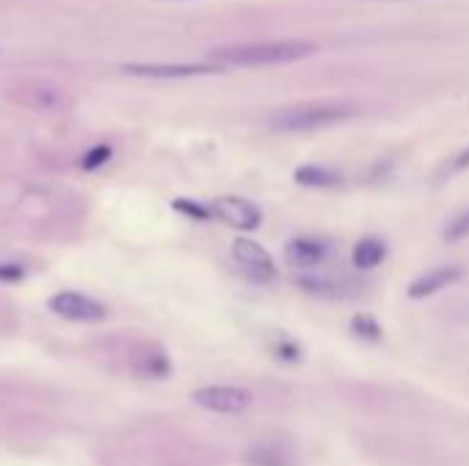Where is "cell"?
Masks as SVG:
<instances>
[{"label": "cell", "mask_w": 469, "mask_h": 466, "mask_svg": "<svg viewBox=\"0 0 469 466\" xmlns=\"http://www.w3.org/2000/svg\"><path fill=\"white\" fill-rule=\"evenodd\" d=\"M233 258L250 274V280H255L261 286L277 280V267H274L272 255L258 242H253V239H236L233 242Z\"/></svg>", "instance_id": "obj_6"}, {"label": "cell", "mask_w": 469, "mask_h": 466, "mask_svg": "<svg viewBox=\"0 0 469 466\" xmlns=\"http://www.w3.org/2000/svg\"><path fill=\"white\" fill-rule=\"evenodd\" d=\"M458 280H461V269L458 267H436L420 274L417 280H412L406 293H409V299H425V296L439 293L442 289H450Z\"/></svg>", "instance_id": "obj_10"}, {"label": "cell", "mask_w": 469, "mask_h": 466, "mask_svg": "<svg viewBox=\"0 0 469 466\" xmlns=\"http://www.w3.org/2000/svg\"><path fill=\"white\" fill-rule=\"evenodd\" d=\"M352 327H354V332H357L359 337H368V340H381V327L376 324V318H371V315H354Z\"/></svg>", "instance_id": "obj_16"}, {"label": "cell", "mask_w": 469, "mask_h": 466, "mask_svg": "<svg viewBox=\"0 0 469 466\" xmlns=\"http://www.w3.org/2000/svg\"><path fill=\"white\" fill-rule=\"evenodd\" d=\"M129 365L137 376L143 378H168L170 376V359L156 343H137L129 354Z\"/></svg>", "instance_id": "obj_9"}, {"label": "cell", "mask_w": 469, "mask_h": 466, "mask_svg": "<svg viewBox=\"0 0 469 466\" xmlns=\"http://www.w3.org/2000/svg\"><path fill=\"white\" fill-rule=\"evenodd\" d=\"M173 209L198 222H206L212 217V209H206V206H201V203H195V200H190V198H176L173 200Z\"/></svg>", "instance_id": "obj_15"}, {"label": "cell", "mask_w": 469, "mask_h": 466, "mask_svg": "<svg viewBox=\"0 0 469 466\" xmlns=\"http://www.w3.org/2000/svg\"><path fill=\"white\" fill-rule=\"evenodd\" d=\"M294 181L302 184V187H315V190H324V187H335L340 184V173L332 168H324V165H302L294 170Z\"/></svg>", "instance_id": "obj_11"}, {"label": "cell", "mask_w": 469, "mask_h": 466, "mask_svg": "<svg viewBox=\"0 0 469 466\" xmlns=\"http://www.w3.org/2000/svg\"><path fill=\"white\" fill-rule=\"evenodd\" d=\"M25 277V269L20 264H0V280H8V283H17Z\"/></svg>", "instance_id": "obj_19"}, {"label": "cell", "mask_w": 469, "mask_h": 466, "mask_svg": "<svg viewBox=\"0 0 469 466\" xmlns=\"http://www.w3.org/2000/svg\"><path fill=\"white\" fill-rule=\"evenodd\" d=\"M467 168H469V146H467V148H461L458 154H456L453 159H450V162H447L445 173H447V176H453V173H461V170H467Z\"/></svg>", "instance_id": "obj_18"}, {"label": "cell", "mask_w": 469, "mask_h": 466, "mask_svg": "<svg viewBox=\"0 0 469 466\" xmlns=\"http://www.w3.org/2000/svg\"><path fill=\"white\" fill-rule=\"evenodd\" d=\"M384 255H387V247L381 239H362L354 245V252H352V261H354V267L357 269H376L384 261Z\"/></svg>", "instance_id": "obj_12"}, {"label": "cell", "mask_w": 469, "mask_h": 466, "mask_svg": "<svg viewBox=\"0 0 469 466\" xmlns=\"http://www.w3.org/2000/svg\"><path fill=\"white\" fill-rule=\"evenodd\" d=\"M247 458L255 466H289V455L280 450V447H272V444H258L253 453H247Z\"/></svg>", "instance_id": "obj_13"}, {"label": "cell", "mask_w": 469, "mask_h": 466, "mask_svg": "<svg viewBox=\"0 0 469 466\" xmlns=\"http://www.w3.org/2000/svg\"><path fill=\"white\" fill-rule=\"evenodd\" d=\"M359 107L352 99H315V102H299L269 115V129L280 134H302L327 129L354 118Z\"/></svg>", "instance_id": "obj_1"}, {"label": "cell", "mask_w": 469, "mask_h": 466, "mask_svg": "<svg viewBox=\"0 0 469 466\" xmlns=\"http://www.w3.org/2000/svg\"><path fill=\"white\" fill-rule=\"evenodd\" d=\"M192 403L201 406L206 412H217V414H242L253 403V392L245 387H233V384H209L192 390Z\"/></svg>", "instance_id": "obj_3"}, {"label": "cell", "mask_w": 469, "mask_h": 466, "mask_svg": "<svg viewBox=\"0 0 469 466\" xmlns=\"http://www.w3.org/2000/svg\"><path fill=\"white\" fill-rule=\"evenodd\" d=\"M212 217L223 220L225 225L236 228V231H253L261 225V209L255 203L236 195H225L212 203Z\"/></svg>", "instance_id": "obj_7"}, {"label": "cell", "mask_w": 469, "mask_h": 466, "mask_svg": "<svg viewBox=\"0 0 469 466\" xmlns=\"http://www.w3.org/2000/svg\"><path fill=\"white\" fill-rule=\"evenodd\" d=\"M330 258V245L315 236H296L286 245V261L294 269H318Z\"/></svg>", "instance_id": "obj_8"}, {"label": "cell", "mask_w": 469, "mask_h": 466, "mask_svg": "<svg viewBox=\"0 0 469 466\" xmlns=\"http://www.w3.org/2000/svg\"><path fill=\"white\" fill-rule=\"evenodd\" d=\"M47 308L66 318V321H77V324H96L108 318V308L102 302H96L93 296L77 293V291H58L47 299Z\"/></svg>", "instance_id": "obj_4"}, {"label": "cell", "mask_w": 469, "mask_h": 466, "mask_svg": "<svg viewBox=\"0 0 469 466\" xmlns=\"http://www.w3.org/2000/svg\"><path fill=\"white\" fill-rule=\"evenodd\" d=\"M445 242H461V239H467L469 236V211L467 214H458L453 222H447L445 228Z\"/></svg>", "instance_id": "obj_17"}, {"label": "cell", "mask_w": 469, "mask_h": 466, "mask_svg": "<svg viewBox=\"0 0 469 466\" xmlns=\"http://www.w3.org/2000/svg\"><path fill=\"white\" fill-rule=\"evenodd\" d=\"M318 47L302 39H277V42H253V45H231L212 52L217 66H280L305 61Z\"/></svg>", "instance_id": "obj_2"}, {"label": "cell", "mask_w": 469, "mask_h": 466, "mask_svg": "<svg viewBox=\"0 0 469 466\" xmlns=\"http://www.w3.org/2000/svg\"><path fill=\"white\" fill-rule=\"evenodd\" d=\"M124 74L143 77V80H190L203 74H217V64H124Z\"/></svg>", "instance_id": "obj_5"}, {"label": "cell", "mask_w": 469, "mask_h": 466, "mask_svg": "<svg viewBox=\"0 0 469 466\" xmlns=\"http://www.w3.org/2000/svg\"><path fill=\"white\" fill-rule=\"evenodd\" d=\"M112 156V148L110 146H105V143H99V146H93L86 151V156L80 159V168L83 170H96V168H102V165H108Z\"/></svg>", "instance_id": "obj_14"}]
</instances>
